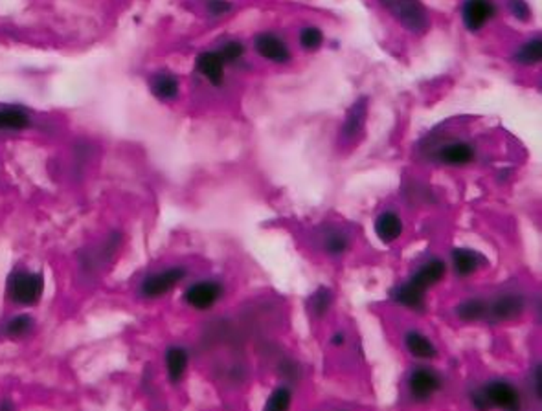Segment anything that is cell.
Here are the masks:
<instances>
[{
  "mask_svg": "<svg viewBox=\"0 0 542 411\" xmlns=\"http://www.w3.org/2000/svg\"><path fill=\"white\" fill-rule=\"evenodd\" d=\"M472 406L478 411H489L493 408L504 411H520V391L509 380H491L472 395Z\"/></svg>",
  "mask_w": 542,
  "mask_h": 411,
  "instance_id": "obj_1",
  "label": "cell"
},
{
  "mask_svg": "<svg viewBox=\"0 0 542 411\" xmlns=\"http://www.w3.org/2000/svg\"><path fill=\"white\" fill-rule=\"evenodd\" d=\"M381 4L394 15L395 21L412 33L421 35L429 30V13L420 0H381Z\"/></svg>",
  "mask_w": 542,
  "mask_h": 411,
  "instance_id": "obj_2",
  "label": "cell"
},
{
  "mask_svg": "<svg viewBox=\"0 0 542 411\" xmlns=\"http://www.w3.org/2000/svg\"><path fill=\"white\" fill-rule=\"evenodd\" d=\"M406 387L415 402H427L443 387V380L438 371L430 367H417L410 373Z\"/></svg>",
  "mask_w": 542,
  "mask_h": 411,
  "instance_id": "obj_3",
  "label": "cell"
},
{
  "mask_svg": "<svg viewBox=\"0 0 542 411\" xmlns=\"http://www.w3.org/2000/svg\"><path fill=\"white\" fill-rule=\"evenodd\" d=\"M42 287L39 274H15L10 281V294L17 303L35 305L42 296Z\"/></svg>",
  "mask_w": 542,
  "mask_h": 411,
  "instance_id": "obj_4",
  "label": "cell"
},
{
  "mask_svg": "<svg viewBox=\"0 0 542 411\" xmlns=\"http://www.w3.org/2000/svg\"><path fill=\"white\" fill-rule=\"evenodd\" d=\"M184 298L189 307L208 310L223 298V287L215 281H199L186 290Z\"/></svg>",
  "mask_w": 542,
  "mask_h": 411,
  "instance_id": "obj_5",
  "label": "cell"
},
{
  "mask_svg": "<svg viewBox=\"0 0 542 411\" xmlns=\"http://www.w3.org/2000/svg\"><path fill=\"white\" fill-rule=\"evenodd\" d=\"M445 262L440 261V259H432V261L424 262L423 267L406 281V285L410 288H414L415 292L421 294V296H427L430 288L436 287L441 279L445 278Z\"/></svg>",
  "mask_w": 542,
  "mask_h": 411,
  "instance_id": "obj_6",
  "label": "cell"
},
{
  "mask_svg": "<svg viewBox=\"0 0 542 411\" xmlns=\"http://www.w3.org/2000/svg\"><path fill=\"white\" fill-rule=\"evenodd\" d=\"M184 276V268H169L166 272L149 276V278L142 283V294L145 298H160V296L168 294L177 283L182 281Z\"/></svg>",
  "mask_w": 542,
  "mask_h": 411,
  "instance_id": "obj_7",
  "label": "cell"
},
{
  "mask_svg": "<svg viewBox=\"0 0 542 411\" xmlns=\"http://www.w3.org/2000/svg\"><path fill=\"white\" fill-rule=\"evenodd\" d=\"M495 15V6L491 0H467L463 6V22L467 30L478 31Z\"/></svg>",
  "mask_w": 542,
  "mask_h": 411,
  "instance_id": "obj_8",
  "label": "cell"
},
{
  "mask_svg": "<svg viewBox=\"0 0 542 411\" xmlns=\"http://www.w3.org/2000/svg\"><path fill=\"white\" fill-rule=\"evenodd\" d=\"M256 50L261 57H265L272 62H287L289 61V48L285 47V42H282L276 35L272 33H261L256 37Z\"/></svg>",
  "mask_w": 542,
  "mask_h": 411,
  "instance_id": "obj_9",
  "label": "cell"
},
{
  "mask_svg": "<svg viewBox=\"0 0 542 411\" xmlns=\"http://www.w3.org/2000/svg\"><path fill=\"white\" fill-rule=\"evenodd\" d=\"M403 233V221L395 211H384L375 221V235L384 244H392Z\"/></svg>",
  "mask_w": 542,
  "mask_h": 411,
  "instance_id": "obj_10",
  "label": "cell"
},
{
  "mask_svg": "<svg viewBox=\"0 0 542 411\" xmlns=\"http://www.w3.org/2000/svg\"><path fill=\"white\" fill-rule=\"evenodd\" d=\"M404 347L410 355L417 360H434L438 356V347L434 342L420 330H408L404 336Z\"/></svg>",
  "mask_w": 542,
  "mask_h": 411,
  "instance_id": "obj_11",
  "label": "cell"
},
{
  "mask_svg": "<svg viewBox=\"0 0 542 411\" xmlns=\"http://www.w3.org/2000/svg\"><path fill=\"white\" fill-rule=\"evenodd\" d=\"M440 160L443 164L452 165V167H461V165L471 164L475 160V149L469 144L456 142V144L445 145L440 151Z\"/></svg>",
  "mask_w": 542,
  "mask_h": 411,
  "instance_id": "obj_12",
  "label": "cell"
},
{
  "mask_svg": "<svg viewBox=\"0 0 542 411\" xmlns=\"http://www.w3.org/2000/svg\"><path fill=\"white\" fill-rule=\"evenodd\" d=\"M522 310H524V299H522V296H517V294L500 296V298L493 303V307L489 308V312H491L496 319H502V321L517 318Z\"/></svg>",
  "mask_w": 542,
  "mask_h": 411,
  "instance_id": "obj_13",
  "label": "cell"
},
{
  "mask_svg": "<svg viewBox=\"0 0 542 411\" xmlns=\"http://www.w3.org/2000/svg\"><path fill=\"white\" fill-rule=\"evenodd\" d=\"M197 68L199 72L210 79L214 85H221L223 81V76H225V61L221 59L219 53L215 51H205L200 53L199 59H197Z\"/></svg>",
  "mask_w": 542,
  "mask_h": 411,
  "instance_id": "obj_14",
  "label": "cell"
},
{
  "mask_svg": "<svg viewBox=\"0 0 542 411\" xmlns=\"http://www.w3.org/2000/svg\"><path fill=\"white\" fill-rule=\"evenodd\" d=\"M480 255L469 248H456L452 252V267L460 278H469L480 268Z\"/></svg>",
  "mask_w": 542,
  "mask_h": 411,
  "instance_id": "obj_15",
  "label": "cell"
},
{
  "mask_svg": "<svg viewBox=\"0 0 542 411\" xmlns=\"http://www.w3.org/2000/svg\"><path fill=\"white\" fill-rule=\"evenodd\" d=\"M166 365L171 382H179L188 369V353L182 347H171L166 353Z\"/></svg>",
  "mask_w": 542,
  "mask_h": 411,
  "instance_id": "obj_16",
  "label": "cell"
},
{
  "mask_svg": "<svg viewBox=\"0 0 542 411\" xmlns=\"http://www.w3.org/2000/svg\"><path fill=\"white\" fill-rule=\"evenodd\" d=\"M456 314H458L460 319L471 324V321H478V319L486 318L487 314H489V305L484 299H467V301H463L460 307L456 308Z\"/></svg>",
  "mask_w": 542,
  "mask_h": 411,
  "instance_id": "obj_17",
  "label": "cell"
},
{
  "mask_svg": "<svg viewBox=\"0 0 542 411\" xmlns=\"http://www.w3.org/2000/svg\"><path fill=\"white\" fill-rule=\"evenodd\" d=\"M366 108H368L366 98H360L348 112V118H346V124H344L342 128L344 134H346L348 138H353L355 134L362 128L364 119H366Z\"/></svg>",
  "mask_w": 542,
  "mask_h": 411,
  "instance_id": "obj_18",
  "label": "cell"
},
{
  "mask_svg": "<svg viewBox=\"0 0 542 411\" xmlns=\"http://www.w3.org/2000/svg\"><path fill=\"white\" fill-rule=\"evenodd\" d=\"M292 404V393L289 387L280 385L272 391L271 396L266 399V404L263 411H291Z\"/></svg>",
  "mask_w": 542,
  "mask_h": 411,
  "instance_id": "obj_19",
  "label": "cell"
},
{
  "mask_svg": "<svg viewBox=\"0 0 542 411\" xmlns=\"http://www.w3.org/2000/svg\"><path fill=\"white\" fill-rule=\"evenodd\" d=\"M28 127V116L17 108H2L0 110V128H11V131H19V128Z\"/></svg>",
  "mask_w": 542,
  "mask_h": 411,
  "instance_id": "obj_20",
  "label": "cell"
},
{
  "mask_svg": "<svg viewBox=\"0 0 542 411\" xmlns=\"http://www.w3.org/2000/svg\"><path fill=\"white\" fill-rule=\"evenodd\" d=\"M153 92L160 99H171L179 92V83L171 76H159L153 81Z\"/></svg>",
  "mask_w": 542,
  "mask_h": 411,
  "instance_id": "obj_21",
  "label": "cell"
},
{
  "mask_svg": "<svg viewBox=\"0 0 542 411\" xmlns=\"http://www.w3.org/2000/svg\"><path fill=\"white\" fill-rule=\"evenodd\" d=\"M518 62L522 65H535L542 59V41L541 39H533V41L526 42L524 47L518 50L517 53Z\"/></svg>",
  "mask_w": 542,
  "mask_h": 411,
  "instance_id": "obj_22",
  "label": "cell"
},
{
  "mask_svg": "<svg viewBox=\"0 0 542 411\" xmlns=\"http://www.w3.org/2000/svg\"><path fill=\"white\" fill-rule=\"evenodd\" d=\"M348 237L340 233V231L331 233V235L328 237V241H326V250H328V253H331V255H342V253L348 250Z\"/></svg>",
  "mask_w": 542,
  "mask_h": 411,
  "instance_id": "obj_23",
  "label": "cell"
},
{
  "mask_svg": "<svg viewBox=\"0 0 542 411\" xmlns=\"http://www.w3.org/2000/svg\"><path fill=\"white\" fill-rule=\"evenodd\" d=\"M324 41L322 31L318 30V28H305L302 31V35H300V42H302V47L305 50H317Z\"/></svg>",
  "mask_w": 542,
  "mask_h": 411,
  "instance_id": "obj_24",
  "label": "cell"
},
{
  "mask_svg": "<svg viewBox=\"0 0 542 411\" xmlns=\"http://www.w3.org/2000/svg\"><path fill=\"white\" fill-rule=\"evenodd\" d=\"M31 329V319L28 316H17L15 319H11L8 325V334L10 336H24L28 330Z\"/></svg>",
  "mask_w": 542,
  "mask_h": 411,
  "instance_id": "obj_25",
  "label": "cell"
},
{
  "mask_svg": "<svg viewBox=\"0 0 542 411\" xmlns=\"http://www.w3.org/2000/svg\"><path fill=\"white\" fill-rule=\"evenodd\" d=\"M243 51H245V48H243V44L241 42H236V41H232V42H226L225 47L221 48L219 51V56L223 61H236V59H239L241 56H243Z\"/></svg>",
  "mask_w": 542,
  "mask_h": 411,
  "instance_id": "obj_26",
  "label": "cell"
},
{
  "mask_svg": "<svg viewBox=\"0 0 542 411\" xmlns=\"http://www.w3.org/2000/svg\"><path fill=\"white\" fill-rule=\"evenodd\" d=\"M509 8H511L513 15L520 19V21H527L529 19V8L524 0H509Z\"/></svg>",
  "mask_w": 542,
  "mask_h": 411,
  "instance_id": "obj_27",
  "label": "cell"
},
{
  "mask_svg": "<svg viewBox=\"0 0 542 411\" xmlns=\"http://www.w3.org/2000/svg\"><path fill=\"white\" fill-rule=\"evenodd\" d=\"M230 10V2H226V0H210L208 2V11H210L212 15H223V13H228Z\"/></svg>",
  "mask_w": 542,
  "mask_h": 411,
  "instance_id": "obj_28",
  "label": "cell"
},
{
  "mask_svg": "<svg viewBox=\"0 0 542 411\" xmlns=\"http://www.w3.org/2000/svg\"><path fill=\"white\" fill-rule=\"evenodd\" d=\"M535 387H537L539 396L542 395V371L541 365H537V369H535Z\"/></svg>",
  "mask_w": 542,
  "mask_h": 411,
  "instance_id": "obj_29",
  "label": "cell"
},
{
  "mask_svg": "<svg viewBox=\"0 0 542 411\" xmlns=\"http://www.w3.org/2000/svg\"><path fill=\"white\" fill-rule=\"evenodd\" d=\"M333 345H344V342H346V336L344 334H335L331 338Z\"/></svg>",
  "mask_w": 542,
  "mask_h": 411,
  "instance_id": "obj_30",
  "label": "cell"
},
{
  "mask_svg": "<svg viewBox=\"0 0 542 411\" xmlns=\"http://www.w3.org/2000/svg\"><path fill=\"white\" fill-rule=\"evenodd\" d=\"M0 411H13V406H11L10 401H4L0 404Z\"/></svg>",
  "mask_w": 542,
  "mask_h": 411,
  "instance_id": "obj_31",
  "label": "cell"
}]
</instances>
